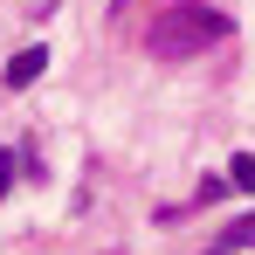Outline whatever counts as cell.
I'll list each match as a JSON object with an SVG mask.
<instances>
[{
	"mask_svg": "<svg viewBox=\"0 0 255 255\" xmlns=\"http://www.w3.org/2000/svg\"><path fill=\"white\" fill-rule=\"evenodd\" d=\"M7 186H14V152H0V200H7Z\"/></svg>",
	"mask_w": 255,
	"mask_h": 255,
	"instance_id": "cell-5",
	"label": "cell"
},
{
	"mask_svg": "<svg viewBox=\"0 0 255 255\" xmlns=\"http://www.w3.org/2000/svg\"><path fill=\"white\" fill-rule=\"evenodd\" d=\"M228 186H235V193H255V159H249V152L228 159Z\"/></svg>",
	"mask_w": 255,
	"mask_h": 255,
	"instance_id": "cell-3",
	"label": "cell"
},
{
	"mask_svg": "<svg viewBox=\"0 0 255 255\" xmlns=\"http://www.w3.org/2000/svg\"><path fill=\"white\" fill-rule=\"evenodd\" d=\"M42 69H48V48H42V42H28L21 55H14V62H7V90H28L35 76H42Z\"/></svg>",
	"mask_w": 255,
	"mask_h": 255,
	"instance_id": "cell-2",
	"label": "cell"
},
{
	"mask_svg": "<svg viewBox=\"0 0 255 255\" xmlns=\"http://www.w3.org/2000/svg\"><path fill=\"white\" fill-rule=\"evenodd\" d=\"M228 249H255V207L242 214V221H235V228H228Z\"/></svg>",
	"mask_w": 255,
	"mask_h": 255,
	"instance_id": "cell-4",
	"label": "cell"
},
{
	"mask_svg": "<svg viewBox=\"0 0 255 255\" xmlns=\"http://www.w3.org/2000/svg\"><path fill=\"white\" fill-rule=\"evenodd\" d=\"M228 35H235V21H228L221 7H200V0H179L172 14L152 21V48H159V55H200V48L228 42Z\"/></svg>",
	"mask_w": 255,
	"mask_h": 255,
	"instance_id": "cell-1",
	"label": "cell"
},
{
	"mask_svg": "<svg viewBox=\"0 0 255 255\" xmlns=\"http://www.w3.org/2000/svg\"><path fill=\"white\" fill-rule=\"evenodd\" d=\"M214 255H228V249H214Z\"/></svg>",
	"mask_w": 255,
	"mask_h": 255,
	"instance_id": "cell-6",
	"label": "cell"
}]
</instances>
